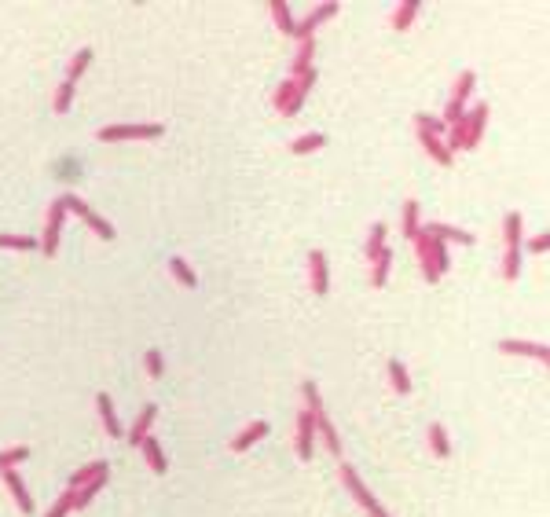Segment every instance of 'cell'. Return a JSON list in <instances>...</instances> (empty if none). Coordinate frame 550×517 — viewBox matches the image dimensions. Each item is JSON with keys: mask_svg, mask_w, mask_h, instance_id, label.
Returning a JSON list of instances; mask_svg holds the SVG:
<instances>
[{"mask_svg": "<svg viewBox=\"0 0 550 517\" xmlns=\"http://www.w3.org/2000/svg\"><path fill=\"white\" fill-rule=\"evenodd\" d=\"M415 242V253H418V268H422V279L426 283H436L448 271V246L441 239H433L426 228H418V235L411 239Z\"/></svg>", "mask_w": 550, "mask_h": 517, "instance_id": "obj_1", "label": "cell"}, {"mask_svg": "<svg viewBox=\"0 0 550 517\" xmlns=\"http://www.w3.org/2000/svg\"><path fill=\"white\" fill-rule=\"evenodd\" d=\"M342 481H345V488L352 492V499H356V503H360V506L367 510V517H389V513H385V506H382L378 499L367 492V484L360 481V474H356L352 466H342Z\"/></svg>", "mask_w": 550, "mask_h": 517, "instance_id": "obj_2", "label": "cell"}, {"mask_svg": "<svg viewBox=\"0 0 550 517\" xmlns=\"http://www.w3.org/2000/svg\"><path fill=\"white\" fill-rule=\"evenodd\" d=\"M166 133V125H107L100 128V140L103 143H118V140H158Z\"/></svg>", "mask_w": 550, "mask_h": 517, "instance_id": "obj_3", "label": "cell"}, {"mask_svg": "<svg viewBox=\"0 0 550 517\" xmlns=\"http://www.w3.org/2000/svg\"><path fill=\"white\" fill-rule=\"evenodd\" d=\"M59 202H62V209H67V213H77V217L85 220L88 228H92L95 235H100V239H114V228H110V224H107V220H103L100 213H95V209H88V206L81 202L77 195H62Z\"/></svg>", "mask_w": 550, "mask_h": 517, "instance_id": "obj_4", "label": "cell"}, {"mask_svg": "<svg viewBox=\"0 0 550 517\" xmlns=\"http://www.w3.org/2000/svg\"><path fill=\"white\" fill-rule=\"evenodd\" d=\"M484 125H488V107L477 103L474 110H466L462 114V151H474L481 136H484Z\"/></svg>", "mask_w": 550, "mask_h": 517, "instance_id": "obj_5", "label": "cell"}, {"mask_svg": "<svg viewBox=\"0 0 550 517\" xmlns=\"http://www.w3.org/2000/svg\"><path fill=\"white\" fill-rule=\"evenodd\" d=\"M62 220H67V209H62V202L55 199L52 206H48V220H44V235H41V250L48 257H55V250H59V228H62Z\"/></svg>", "mask_w": 550, "mask_h": 517, "instance_id": "obj_6", "label": "cell"}, {"mask_svg": "<svg viewBox=\"0 0 550 517\" xmlns=\"http://www.w3.org/2000/svg\"><path fill=\"white\" fill-rule=\"evenodd\" d=\"M312 429L323 437V444H327L330 455H334V459H342V437H337V429H334V422L327 418V411H323V408L312 411Z\"/></svg>", "mask_w": 550, "mask_h": 517, "instance_id": "obj_7", "label": "cell"}, {"mask_svg": "<svg viewBox=\"0 0 550 517\" xmlns=\"http://www.w3.org/2000/svg\"><path fill=\"white\" fill-rule=\"evenodd\" d=\"M301 100H304V95L297 92V85H294L290 77L283 81L279 88H275V110H279L283 118H294L297 110H301Z\"/></svg>", "mask_w": 550, "mask_h": 517, "instance_id": "obj_8", "label": "cell"}, {"mask_svg": "<svg viewBox=\"0 0 550 517\" xmlns=\"http://www.w3.org/2000/svg\"><path fill=\"white\" fill-rule=\"evenodd\" d=\"M316 455V429H312V411L297 415V459L309 462Z\"/></svg>", "mask_w": 550, "mask_h": 517, "instance_id": "obj_9", "label": "cell"}, {"mask_svg": "<svg viewBox=\"0 0 550 517\" xmlns=\"http://www.w3.org/2000/svg\"><path fill=\"white\" fill-rule=\"evenodd\" d=\"M0 477H4L8 492H11V499H15V506H19L22 513H34V499H29V492H26V484H22L19 470H0Z\"/></svg>", "mask_w": 550, "mask_h": 517, "instance_id": "obj_10", "label": "cell"}, {"mask_svg": "<svg viewBox=\"0 0 550 517\" xmlns=\"http://www.w3.org/2000/svg\"><path fill=\"white\" fill-rule=\"evenodd\" d=\"M309 286H312V294H327V286H330V279H327V257H323L319 250H312L309 253Z\"/></svg>", "mask_w": 550, "mask_h": 517, "instance_id": "obj_11", "label": "cell"}, {"mask_svg": "<svg viewBox=\"0 0 550 517\" xmlns=\"http://www.w3.org/2000/svg\"><path fill=\"white\" fill-rule=\"evenodd\" d=\"M499 352H507V356H532V360H539V363L550 360L546 345H539V342H499Z\"/></svg>", "mask_w": 550, "mask_h": 517, "instance_id": "obj_12", "label": "cell"}, {"mask_svg": "<svg viewBox=\"0 0 550 517\" xmlns=\"http://www.w3.org/2000/svg\"><path fill=\"white\" fill-rule=\"evenodd\" d=\"M334 11H337V4H334V0H330V4H319V8H312V15H309V19H304V22H297L294 37H297V41L312 37V34H316V26H319V22H327Z\"/></svg>", "mask_w": 550, "mask_h": 517, "instance_id": "obj_13", "label": "cell"}, {"mask_svg": "<svg viewBox=\"0 0 550 517\" xmlns=\"http://www.w3.org/2000/svg\"><path fill=\"white\" fill-rule=\"evenodd\" d=\"M474 85H477V74L474 70H462L459 77H455V85H451V107H459V110H466V100H470V92H474Z\"/></svg>", "mask_w": 550, "mask_h": 517, "instance_id": "obj_14", "label": "cell"}, {"mask_svg": "<svg viewBox=\"0 0 550 517\" xmlns=\"http://www.w3.org/2000/svg\"><path fill=\"white\" fill-rule=\"evenodd\" d=\"M154 418H158V408H154V403H147V408L140 411L136 426L128 429V444H133V448H140V441H143V437H147V433H151V422H154Z\"/></svg>", "mask_w": 550, "mask_h": 517, "instance_id": "obj_15", "label": "cell"}, {"mask_svg": "<svg viewBox=\"0 0 550 517\" xmlns=\"http://www.w3.org/2000/svg\"><path fill=\"white\" fill-rule=\"evenodd\" d=\"M140 448H143V459H147V466H151L154 474H166V470H169L166 451H161V444H158L154 437H143V441H140Z\"/></svg>", "mask_w": 550, "mask_h": 517, "instance_id": "obj_16", "label": "cell"}, {"mask_svg": "<svg viewBox=\"0 0 550 517\" xmlns=\"http://www.w3.org/2000/svg\"><path fill=\"white\" fill-rule=\"evenodd\" d=\"M426 231H429L433 239H441V242H462V246H474V235L451 228V224H426Z\"/></svg>", "mask_w": 550, "mask_h": 517, "instance_id": "obj_17", "label": "cell"}, {"mask_svg": "<svg viewBox=\"0 0 550 517\" xmlns=\"http://www.w3.org/2000/svg\"><path fill=\"white\" fill-rule=\"evenodd\" d=\"M312 55H316V37H304L301 48H297V55H294V62H290V77H297V74L309 70L312 67Z\"/></svg>", "mask_w": 550, "mask_h": 517, "instance_id": "obj_18", "label": "cell"}, {"mask_svg": "<svg viewBox=\"0 0 550 517\" xmlns=\"http://www.w3.org/2000/svg\"><path fill=\"white\" fill-rule=\"evenodd\" d=\"M389 264H393V250L385 246L375 261H370V286H385V279H389Z\"/></svg>", "mask_w": 550, "mask_h": 517, "instance_id": "obj_19", "label": "cell"}, {"mask_svg": "<svg viewBox=\"0 0 550 517\" xmlns=\"http://www.w3.org/2000/svg\"><path fill=\"white\" fill-rule=\"evenodd\" d=\"M418 140H422V147H426V154H429V158L436 161V166H444V169H448L451 161H455V158H451V151H448V147H444V143L436 140V136H426V133H418Z\"/></svg>", "mask_w": 550, "mask_h": 517, "instance_id": "obj_20", "label": "cell"}, {"mask_svg": "<svg viewBox=\"0 0 550 517\" xmlns=\"http://www.w3.org/2000/svg\"><path fill=\"white\" fill-rule=\"evenodd\" d=\"M268 433V422H250V429H242L239 437H235V444H232V451H250L257 441H261Z\"/></svg>", "mask_w": 550, "mask_h": 517, "instance_id": "obj_21", "label": "cell"}, {"mask_svg": "<svg viewBox=\"0 0 550 517\" xmlns=\"http://www.w3.org/2000/svg\"><path fill=\"white\" fill-rule=\"evenodd\" d=\"M95 408H100L103 429L110 433V437H121V426H118V418H114V408H110V396H107V393H100V396H95Z\"/></svg>", "mask_w": 550, "mask_h": 517, "instance_id": "obj_22", "label": "cell"}, {"mask_svg": "<svg viewBox=\"0 0 550 517\" xmlns=\"http://www.w3.org/2000/svg\"><path fill=\"white\" fill-rule=\"evenodd\" d=\"M100 474H110V466H107V462H88V466H81V470L70 477V488H74V492H77V488H85V484L95 481Z\"/></svg>", "mask_w": 550, "mask_h": 517, "instance_id": "obj_23", "label": "cell"}, {"mask_svg": "<svg viewBox=\"0 0 550 517\" xmlns=\"http://www.w3.org/2000/svg\"><path fill=\"white\" fill-rule=\"evenodd\" d=\"M271 19H275V26H279V34L294 37L297 22H294V15H290V8L283 4V0H271Z\"/></svg>", "mask_w": 550, "mask_h": 517, "instance_id": "obj_24", "label": "cell"}, {"mask_svg": "<svg viewBox=\"0 0 550 517\" xmlns=\"http://www.w3.org/2000/svg\"><path fill=\"white\" fill-rule=\"evenodd\" d=\"M418 8H422V4H418V0H403V4L396 8V15H393V29H396V34H403V29H408V26L415 22Z\"/></svg>", "mask_w": 550, "mask_h": 517, "instance_id": "obj_25", "label": "cell"}, {"mask_svg": "<svg viewBox=\"0 0 550 517\" xmlns=\"http://www.w3.org/2000/svg\"><path fill=\"white\" fill-rule=\"evenodd\" d=\"M429 448H433V455H436V459H448V455H451V441H448V433H444L441 422H433V426H429Z\"/></svg>", "mask_w": 550, "mask_h": 517, "instance_id": "obj_26", "label": "cell"}, {"mask_svg": "<svg viewBox=\"0 0 550 517\" xmlns=\"http://www.w3.org/2000/svg\"><path fill=\"white\" fill-rule=\"evenodd\" d=\"M521 213H507V224H503V239H507V250H521Z\"/></svg>", "mask_w": 550, "mask_h": 517, "instance_id": "obj_27", "label": "cell"}, {"mask_svg": "<svg viewBox=\"0 0 550 517\" xmlns=\"http://www.w3.org/2000/svg\"><path fill=\"white\" fill-rule=\"evenodd\" d=\"M385 235H389V228L378 220V224H370V231H367V257L375 261V257L385 250Z\"/></svg>", "mask_w": 550, "mask_h": 517, "instance_id": "obj_28", "label": "cell"}, {"mask_svg": "<svg viewBox=\"0 0 550 517\" xmlns=\"http://www.w3.org/2000/svg\"><path fill=\"white\" fill-rule=\"evenodd\" d=\"M88 62H92V48H81V52H74L70 67H67V81H70V85H77V77L88 70Z\"/></svg>", "mask_w": 550, "mask_h": 517, "instance_id": "obj_29", "label": "cell"}, {"mask_svg": "<svg viewBox=\"0 0 550 517\" xmlns=\"http://www.w3.org/2000/svg\"><path fill=\"white\" fill-rule=\"evenodd\" d=\"M389 382H393V389H396L400 396L411 393V378H408V370H403L400 360H389Z\"/></svg>", "mask_w": 550, "mask_h": 517, "instance_id": "obj_30", "label": "cell"}, {"mask_svg": "<svg viewBox=\"0 0 550 517\" xmlns=\"http://www.w3.org/2000/svg\"><path fill=\"white\" fill-rule=\"evenodd\" d=\"M74 92H77V85H70V81H62V85L55 88V100H52V110H55V114H67V110H70Z\"/></svg>", "mask_w": 550, "mask_h": 517, "instance_id": "obj_31", "label": "cell"}, {"mask_svg": "<svg viewBox=\"0 0 550 517\" xmlns=\"http://www.w3.org/2000/svg\"><path fill=\"white\" fill-rule=\"evenodd\" d=\"M26 459H29V448L26 444H15L8 451H0V470H15V466L26 462Z\"/></svg>", "mask_w": 550, "mask_h": 517, "instance_id": "obj_32", "label": "cell"}, {"mask_svg": "<svg viewBox=\"0 0 550 517\" xmlns=\"http://www.w3.org/2000/svg\"><path fill=\"white\" fill-rule=\"evenodd\" d=\"M169 271L176 276V283H184V286H199V276L191 271V264H187V261H180V257H173V261H169Z\"/></svg>", "mask_w": 550, "mask_h": 517, "instance_id": "obj_33", "label": "cell"}, {"mask_svg": "<svg viewBox=\"0 0 550 517\" xmlns=\"http://www.w3.org/2000/svg\"><path fill=\"white\" fill-rule=\"evenodd\" d=\"M323 143H327V136H323V133H309V136L294 140V147H290V151H294V154H312V151L323 147Z\"/></svg>", "mask_w": 550, "mask_h": 517, "instance_id": "obj_34", "label": "cell"}, {"mask_svg": "<svg viewBox=\"0 0 550 517\" xmlns=\"http://www.w3.org/2000/svg\"><path fill=\"white\" fill-rule=\"evenodd\" d=\"M400 228H403V235L408 239H415L418 235V202L411 199L408 206H403V220H400Z\"/></svg>", "mask_w": 550, "mask_h": 517, "instance_id": "obj_35", "label": "cell"}, {"mask_svg": "<svg viewBox=\"0 0 550 517\" xmlns=\"http://www.w3.org/2000/svg\"><path fill=\"white\" fill-rule=\"evenodd\" d=\"M415 125H418V133H426V136H436V140H441V133L448 128V125H444L441 118H433V114H418V118H415Z\"/></svg>", "mask_w": 550, "mask_h": 517, "instance_id": "obj_36", "label": "cell"}, {"mask_svg": "<svg viewBox=\"0 0 550 517\" xmlns=\"http://www.w3.org/2000/svg\"><path fill=\"white\" fill-rule=\"evenodd\" d=\"M70 510H74V488H67V492H62V495L55 499V503L48 506V513H44V517H67Z\"/></svg>", "mask_w": 550, "mask_h": 517, "instance_id": "obj_37", "label": "cell"}, {"mask_svg": "<svg viewBox=\"0 0 550 517\" xmlns=\"http://www.w3.org/2000/svg\"><path fill=\"white\" fill-rule=\"evenodd\" d=\"M521 276V250H507L503 253V279H517Z\"/></svg>", "mask_w": 550, "mask_h": 517, "instance_id": "obj_38", "label": "cell"}, {"mask_svg": "<svg viewBox=\"0 0 550 517\" xmlns=\"http://www.w3.org/2000/svg\"><path fill=\"white\" fill-rule=\"evenodd\" d=\"M0 246H4V250H34L37 242L34 239H22V235H0Z\"/></svg>", "mask_w": 550, "mask_h": 517, "instance_id": "obj_39", "label": "cell"}, {"mask_svg": "<svg viewBox=\"0 0 550 517\" xmlns=\"http://www.w3.org/2000/svg\"><path fill=\"white\" fill-rule=\"evenodd\" d=\"M143 363H147V375H151V378H161V370H166V360H161L158 349H151L147 356H143Z\"/></svg>", "mask_w": 550, "mask_h": 517, "instance_id": "obj_40", "label": "cell"}, {"mask_svg": "<svg viewBox=\"0 0 550 517\" xmlns=\"http://www.w3.org/2000/svg\"><path fill=\"white\" fill-rule=\"evenodd\" d=\"M301 393H304V411H319L323 403H319V393H316V385L312 382H304L301 385Z\"/></svg>", "mask_w": 550, "mask_h": 517, "instance_id": "obj_41", "label": "cell"}, {"mask_svg": "<svg viewBox=\"0 0 550 517\" xmlns=\"http://www.w3.org/2000/svg\"><path fill=\"white\" fill-rule=\"evenodd\" d=\"M525 246H528L532 253H543V250H546V235H536V239H528Z\"/></svg>", "mask_w": 550, "mask_h": 517, "instance_id": "obj_42", "label": "cell"}]
</instances>
